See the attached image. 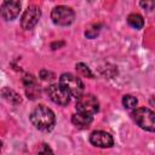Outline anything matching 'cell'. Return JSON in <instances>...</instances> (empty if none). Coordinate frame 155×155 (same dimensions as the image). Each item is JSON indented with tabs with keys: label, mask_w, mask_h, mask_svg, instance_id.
I'll use <instances>...</instances> for the list:
<instances>
[{
	"label": "cell",
	"mask_w": 155,
	"mask_h": 155,
	"mask_svg": "<svg viewBox=\"0 0 155 155\" xmlns=\"http://www.w3.org/2000/svg\"><path fill=\"white\" fill-rule=\"evenodd\" d=\"M75 108L78 113L92 116L99 110V102L93 94H82L80 98H78Z\"/></svg>",
	"instance_id": "4"
},
{
	"label": "cell",
	"mask_w": 155,
	"mask_h": 155,
	"mask_svg": "<svg viewBox=\"0 0 155 155\" xmlns=\"http://www.w3.org/2000/svg\"><path fill=\"white\" fill-rule=\"evenodd\" d=\"M90 142L98 148H110L114 145V139L110 133L104 131H94L90 136Z\"/></svg>",
	"instance_id": "8"
},
{
	"label": "cell",
	"mask_w": 155,
	"mask_h": 155,
	"mask_svg": "<svg viewBox=\"0 0 155 155\" xmlns=\"http://www.w3.org/2000/svg\"><path fill=\"white\" fill-rule=\"evenodd\" d=\"M39 155H53V151L46 143H44L39 149Z\"/></svg>",
	"instance_id": "15"
},
{
	"label": "cell",
	"mask_w": 155,
	"mask_h": 155,
	"mask_svg": "<svg viewBox=\"0 0 155 155\" xmlns=\"http://www.w3.org/2000/svg\"><path fill=\"white\" fill-rule=\"evenodd\" d=\"M134 122L143 130L149 132H155V113L148 108H137L133 114Z\"/></svg>",
	"instance_id": "3"
},
{
	"label": "cell",
	"mask_w": 155,
	"mask_h": 155,
	"mask_svg": "<svg viewBox=\"0 0 155 155\" xmlns=\"http://www.w3.org/2000/svg\"><path fill=\"white\" fill-rule=\"evenodd\" d=\"M59 85L73 97L80 98L84 92V84L80 78L71 73H64L59 78Z\"/></svg>",
	"instance_id": "2"
},
{
	"label": "cell",
	"mask_w": 155,
	"mask_h": 155,
	"mask_svg": "<svg viewBox=\"0 0 155 155\" xmlns=\"http://www.w3.org/2000/svg\"><path fill=\"white\" fill-rule=\"evenodd\" d=\"M97 28V25H94L93 28H91V29H88V30H86V33H85V35L87 36V38H91V39H93L97 34H98V29H96Z\"/></svg>",
	"instance_id": "18"
},
{
	"label": "cell",
	"mask_w": 155,
	"mask_h": 155,
	"mask_svg": "<svg viewBox=\"0 0 155 155\" xmlns=\"http://www.w3.org/2000/svg\"><path fill=\"white\" fill-rule=\"evenodd\" d=\"M1 96H2V98H4L5 101H7L8 103H11V104H13V105H17V104H19V103L22 102L21 96H19L17 92H15L13 90L8 88V87H4V88L1 90Z\"/></svg>",
	"instance_id": "11"
},
{
	"label": "cell",
	"mask_w": 155,
	"mask_h": 155,
	"mask_svg": "<svg viewBox=\"0 0 155 155\" xmlns=\"http://www.w3.org/2000/svg\"><path fill=\"white\" fill-rule=\"evenodd\" d=\"M21 11V2L17 0H10L5 1L1 5V17L5 21H12L15 19Z\"/></svg>",
	"instance_id": "9"
},
{
	"label": "cell",
	"mask_w": 155,
	"mask_h": 155,
	"mask_svg": "<svg viewBox=\"0 0 155 155\" xmlns=\"http://www.w3.org/2000/svg\"><path fill=\"white\" fill-rule=\"evenodd\" d=\"M40 78L42 80H52V79H54V74L52 71H48L46 69H42L40 71Z\"/></svg>",
	"instance_id": "16"
},
{
	"label": "cell",
	"mask_w": 155,
	"mask_h": 155,
	"mask_svg": "<svg viewBox=\"0 0 155 155\" xmlns=\"http://www.w3.org/2000/svg\"><path fill=\"white\" fill-rule=\"evenodd\" d=\"M139 5H140L143 8L150 11V10H153V8L155 7V1H140Z\"/></svg>",
	"instance_id": "17"
},
{
	"label": "cell",
	"mask_w": 155,
	"mask_h": 155,
	"mask_svg": "<svg viewBox=\"0 0 155 155\" xmlns=\"http://www.w3.org/2000/svg\"><path fill=\"white\" fill-rule=\"evenodd\" d=\"M47 96L52 102L59 105H68L70 102V94L59 85V84H53L50 85L46 90Z\"/></svg>",
	"instance_id": "7"
},
{
	"label": "cell",
	"mask_w": 155,
	"mask_h": 155,
	"mask_svg": "<svg viewBox=\"0 0 155 155\" xmlns=\"http://www.w3.org/2000/svg\"><path fill=\"white\" fill-rule=\"evenodd\" d=\"M137 103H138L137 98L133 97V96H131V94H126V96H124V98H122V104H124V107L127 108V109H134V108L137 107Z\"/></svg>",
	"instance_id": "13"
},
{
	"label": "cell",
	"mask_w": 155,
	"mask_h": 155,
	"mask_svg": "<svg viewBox=\"0 0 155 155\" xmlns=\"http://www.w3.org/2000/svg\"><path fill=\"white\" fill-rule=\"evenodd\" d=\"M92 120L93 119L91 115H86V114H81V113H76L71 116V122L78 128H87L92 124Z\"/></svg>",
	"instance_id": "10"
},
{
	"label": "cell",
	"mask_w": 155,
	"mask_h": 155,
	"mask_svg": "<svg viewBox=\"0 0 155 155\" xmlns=\"http://www.w3.org/2000/svg\"><path fill=\"white\" fill-rule=\"evenodd\" d=\"M30 122L40 131H51L56 124L53 111L45 105H38L29 115Z\"/></svg>",
	"instance_id": "1"
},
{
	"label": "cell",
	"mask_w": 155,
	"mask_h": 155,
	"mask_svg": "<svg viewBox=\"0 0 155 155\" xmlns=\"http://www.w3.org/2000/svg\"><path fill=\"white\" fill-rule=\"evenodd\" d=\"M63 45H64V42H63V41H62V42H53V44H52V48H53V50H56V46H58V47H59V46H63Z\"/></svg>",
	"instance_id": "19"
},
{
	"label": "cell",
	"mask_w": 155,
	"mask_h": 155,
	"mask_svg": "<svg viewBox=\"0 0 155 155\" xmlns=\"http://www.w3.org/2000/svg\"><path fill=\"white\" fill-rule=\"evenodd\" d=\"M127 22H128V24H130L131 27H133V28H136V29H140V28H143V25H144V19H143V17H142L140 15H138V13H131V15L127 17Z\"/></svg>",
	"instance_id": "12"
},
{
	"label": "cell",
	"mask_w": 155,
	"mask_h": 155,
	"mask_svg": "<svg viewBox=\"0 0 155 155\" xmlns=\"http://www.w3.org/2000/svg\"><path fill=\"white\" fill-rule=\"evenodd\" d=\"M41 17V11H40V7L36 6V5H30L27 7V10L23 12L22 17H21V25L23 29L25 30H30L33 29L39 19Z\"/></svg>",
	"instance_id": "6"
},
{
	"label": "cell",
	"mask_w": 155,
	"mask_h": 155,
	"mask_svg": "<svg viewBox=\"0 0 155 155\" xmlns=\"http://www.w3.org/2000/svg\"><path fill=\"white\" fill-rule=\"evenodd\" d=\"M76 70H78V73L80 74V75H82V76H85V78H93V74H92V71L90 70V68L86 65V64H84V63H78L76 64Z\"/></svg>",
	"instance_id": "14"
},
{
	"label": "cell",
	"mask_w": 155,
	"mask_h": 155,
	"mask_svg": "<svg viewBox=\"0 0 155 155\" xmlns=\"http://www.w3.org/2000/svg\"><path fill=\"white\" fill-rule=\"evenodd\" d=\"M75 18L74 11L64 5L56 6L51 12V19L57 25H69Z\"/></svg>",
	"instance_id": "5"
}]
</instances>
